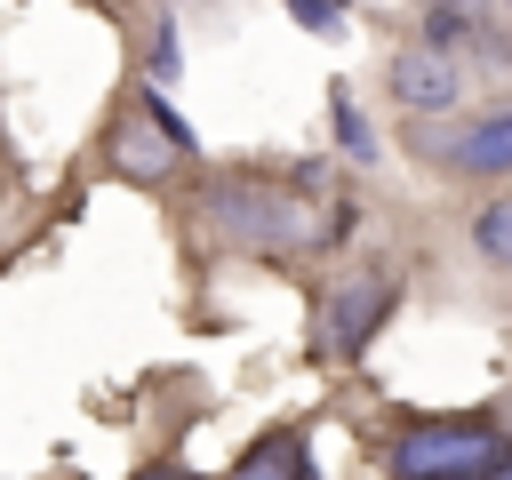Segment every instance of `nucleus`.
<instances>
[{
	"instance_id": "f257e3e1",
	"label": "nucleus",
	"mask_w": 512,
	"mask_h": 480,
	"mask_svg": "<svg viewBox=\"0 0 512 480\" xmlns=\"http://www.w3.org/2000/svg\"><path fill=\"white\" fill-rule=\"evenodd\" d=\"M384 472L392 480H512V432L496 416H432L392 440Z\"/></svg>"
},
{
	"instance_id": "f03ea898",
	"label": "nucleus",
	"mask_w": 512,
	"mask_h": 480,
	"mask_svg": "<svg viewBox=\"0 0 512 480\" xmlns=\"http://www.w3.org/2000/svg\"><path fill=\"white\" fill-rule=\"evenodd\" d=\"M200 208H208V224L232 248H256V256H288V248H312L320 240L312 208L288 184H264V176H216Z\"/></svg>"
},
{
	"instance_id": "7ed1b4c3",
	"label": "nucleus",
	"mask_w": 512,
	"mask_h": 480,
	"mask_svg": "<svg viewBox=\"0 0 512 480\" xmlns=\"http://www.w3.org/2000/svg\"><path fill=\"white\" fill-rule=\"evenodd\" d=\"M392 304H400V272H392V264H352V272H336V280L320 288V352L352 360V352L384 328Z\"/></svg>"
},
{
	"instance_id": "20e7f679",
	"label": "nucleus",
	"mask_w": 512,
	"mask_h": 480,
	"mask_svg": "<svg viewBox=\"0 0 512 480\" xmlns=\"http://www.w3.org/2000/svg\"><path fill=\"white\" fill-rule=\"evenodd\" d=\"M184 152H192V128H184L152 88H144V96L120 112V128H112V168H120L128 184H168Z\"/></svg>"
},
{
	"instance_id": "39448f33",
	"label": "nucleus",
	"mask_w": 512,
	"mask_h": 480,
	"mask_svg": "<svg viewBox=\"0 0 512 480\" xmlns=\"http://www.w3.org/2000/svg\"><path fill=\"white\" fill-rule=\"evenodd\" d=\"M384 88H392V104L400 112H448L456 96H464V64L448 56V48H400L392 56V72H384Z\"/></svg>"
},
{
	"instance_id": "423d86ee",
	"label": "nucleus",
	"mask_w": 512,
	"mask_h": 480,
	"mask_svg": "<svg viewBox=\"0 0 512 480\" xmlns=\"http://www.w3.org/2000/svg\"><path fill=\"white\" fill-rule=\"evenodd\" d=\"M432 160H440V168H456V176H512V112H488V120H472V128H456V136H440V144H432Z\"/></svg>"
},
{
	"instance_id": "0eeeda50",
	"label": "nucleus",
	"mask_w": 512,
	"mask_h": 480,
	"mask_svg": "<svg viewBox=\"0 0 512 480\" xmlns=\"http://www.w3.org/2000/svg\"><path fill=\"white\" fill-rule=\"evenodd\" d=\"M232 480H312V448H304V432H256V448L232 464Z\"/></svg>"
},
{
	"instance_id": "6e6552de",
	"label": "nucleus",
	"mask_w": 512,
	"mask_h": 480,
	"mask_svg": "<svg viewBox=\"0 0 512 480\" xmlns=\"http://www.w3.org/2000/svg\"><path fill=\"white\" fill-rule=\"evenodd\" d=\"M480 16H488V0H432V16H424V48L480 40Z\"/></svg>"
},
{
	"instance_id": "1a4fd4ad",
	"label": "nucleus",
	"mask_w": 512,
	"mask_h": 480,
	"mask_svg": "<svg viewBox=\"0 0 512 480\" xmlns=\"http://www.w3.org/2000/svg\"><path fill=\"white\" fill-rule=\"evenodd\" d=\"M472 240H480L488 264H512V200H488V208L472 216Z\"/></svg>"
},
{
	"instance_id": "9d476101",
	"label": "nucleus",
	"mask_w": 512,
	"mask_h": 480,
	"mask_svg": "<svg viewBox=\"0 0 512 480\" xmlns=\"http://www.w3.org/2000/svg\"><path fill=\"white\" fill-rule=\"evenodd\" d=\"M328 112H336V136H344V152H352V160H376V136H368V120H360V104H352L344 88L328 96Z\"/></svg>"
},
{
	"instance_id": "9b49d317",
	"label": "nucleus",
	"mask_w": 512,
	"mask_h": 480,
	"mask_svg": "<svg viewBox=\"0 0 512 480\" xmlns=\"http://www.w3.org/2000/svg\"><path fill=\"white\" fill-rule=\"evenodd\" d=\"M288 16L304 32H344V0H288Z\"/></svg>"
},
{
	"instance_id": "f8f14e48",
	"label": "nucleus",
	"mask_w": 512,
	"mask_h": 480,
	"mask_svg": "<svg viewBox=\"0 0 512 480\" xmlns=\"http://www.w3.org/2000/svg\"><path fill=\"white\" fill-rule=\"evenodd\" d=\"M152 72H176V32H168V24L152 32Z\"/></svg>"
},
{
	"instance_id": "ddd939ff",
	"label": "nucleus",
	"mask_w": 512,
	"mask_h": 480,
	"mask_svg": "<svg viewBox=\"0 0 512 480\" xmlns=\"http://www.w3.org/2000/svg\"><path fill=\"white\" fill-rule=\"evenodd\" d=\"M136 480H192V472H176V464H152V472H136Z\"/></svg>"
}]
</instances>
